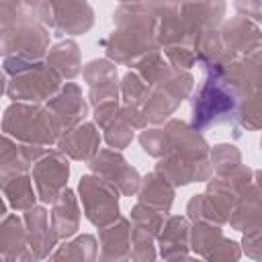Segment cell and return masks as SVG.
Instances as JSON below:
<instances>
[{"mask_svg":"<svg viewBox=\"0 0 262 262\" xmlns=\"http://www.w3.org/2000/svg\"><path fill=\"white\" fill-rule=\"evenodd\" d=\"M147 86V96L141 104V115L149 125H162L170 121V115L186 100L194 88V78L190 72L174 68L164 59L162 51H154L139 59L131 68Z\"/></svg>","mask_w":262,"mask_h":262,"instance_id":"7a4b0ae2","label":"cell"},{"mask_svg":"<svg viewBox=\"0 0 262 262\" xmlns=\"http://www.w3.org/2000/svg\"><path fill=\"white\" fill-rule=\"evenodd\" d=\"M221 72L242 100L250 94H262V43L231 63L221 66Z\"/></svg>","mask_w":262,"mask_h":262,"instance_id":"9a60e30c","label":"cell"},{"mask_svg":"<svg viewBox=\"0 0 262 262\" xmlns=\"http://www.w3.org/2000/svg\"><path fill=\"white\" fill-rule=\"evenodd\" d=\"M100 133L94 123H82L72 131L63 133L57 141V149L76 162H90L100 149Z\"/></svg>","mask_w":262,"mask_h":262,"instance_id":"484cf974","label":"cell"},{"mask_svg":"<svg viewBox=\"0 0 262 262\" xmlns=\"http://www.w3.org/2000/svg\"><path fill=\"white\" fill-rule=\"evenodd\" d=\"M47 147L41 145H29L18 143L8 135H2V147H0V180L12 178L18 174H29L33 166L39 162V158L45 154Z\"/></svg>","mask_w":262,"mask_h":262,"instance_id":"7402d4cb","label":"cell"},{"mask_svg":"<svg viewBox=\"0 0 262 262\" xmlns=\"http://www.w3.org/2000/svg\"><path fill=\"white\" fill-rule=\"evenodd\" d=\"M209 160H211L215 176H219V174H225V172L242 166V151L233 143H217L211 147Z\"/></svg>","mask_w":262,"mask_h":262,"instance_id":"d590c367","label":"cell"},{"mask_svg":"<svg viewBox=\"0 0 262 262\" xmlns=\"http://www.w3.org/2000/svg\"><path fill=\"white\" fill-rule=\"evenodd\" d=\"M233 125L237 131L239 127L246 131L262 129V94H250L244 100H239Z\"/></svg>","mask_w":262,"mask_h":262,"instance_id":"e575fe53","label":"cell"},{"mask_svg":"<svg viewBox=\"0 0 262 262\" xmlns=\"http://www.w3.org/2000/svg\"><path fill=\"white\" fill-rule=\"evenodd\" d=\"M260 149H262V137H260Z\"/></svg>","mask_w":262,"mask_h":262,"instance_id":"60d3db41","label":"cell"},{"mask_svg":"<svg viewBox=\"0 0 262 262\" xmlns=\"http://www.w3.org/2000/svg\"><path fill=\"white\" fill-rule=\"evenodd\" d=\"M49 217L51 215L47 213V209L43 205H35L33 209L25 211V215H23L27 235H29V246L37 260L49 258V254L55 252L57 242H59L57 233L49 225Z\"/></svg>","mask_w":262,"mask_h":262,"instance_id":"603a6c76","label":"cell"},{"mask_svg":"<svg viewBox=\"0 0 262 262\" xmlns=\"http://www.w3.org/2000/svg\"><path fill=\"white\" fill-rule=\"evenodd\" d=\"M254 184H256V188H258V192L262 196V168L254 172Z\"/></svg>","mask_w":262,"mask_h":262,"instance_id":"f35d334b","label":"cell"},{"mask_svg":"<svg viewBox=\"0 0 262 262\" xmlns=\"http://www.w3.org/2000/svg\"><path fill=\"white\" fill-rule=\"evenodd\" d=\"M98 262H131V221L119 217L113 225L98 229Z\"/></svg>","mask_w":262,"mask_h":262,"instance_id":"d4e9b609","label":"cell"},{"mask_svg":"<svg viewBox=\"0 0 262 262\" xmlns=\"http://www.w3.org/2000/svg\"><path fill=\"white\" fill-rule=\"evenodd\" d=\"M254 182V170L246 164L225 172V174H219V176H213L209 182H207V194L209 199L215 203V207L219 209V213L229 221V215L235 207V203L239 201V196L244 194V190Z\"/></svg>","mask_w":262,"mask_h":262,"instance_id":"5bb4252c","label":"cell"},{"mask_svg":"<svg viewBox=\"0 0 262 262\" xmlns=\"http://www.w3.org/2000/svg\"><path fill=\"white\" fill-rule=\"evenodd\" d=\"M154 170L160 172L174 188H180L192 182H209L215 176L211 160H188V158H176V156H166L158 160Z\"/></svg>","mask_w":262,"mask_h":262,"instance_id":"d6986e66","label":"cell"},{"mask_svg":"<svg viewBox=\"0 0 262 262\" xmlns=\"http://www.w3.org/2000/svg\"><path fill=\"white\" fill-rule=\"evenodd\" d=\"M94 125L104 131V141L111 149H125L133 141V127L127 123L123 104L119 102H104L94 108Z\"/></svg>","mask_w":262,"mask_h":262,"instance_id":"ffe728a7","label":"cell"},{"mask_svg":"<svg viewBox=\"0 0 262 262\" xmlns=\"http://www.w3.org/2000/svg\"><path fill=\"white\" fill-rule=\"evenodd\" d=\"M162 2H123L113 12L115 31L100 41L106 59L115 66L133 68L139 59L154 51H162L158 43V23H160Z\"/></svg>","mask_w":262,"mask_h":262,"instance_id":"6da1fadb","label":"cell"},{"mask_svg":"<svg viewBox=\"0 0 262 262\" xmlns=\"http://www.w3.org/2000/svg\"><path fill=\"white\" fill-rule=\"evenodd\" d=\"M190 219L186 215H168L158 235V252L164 262H186L190 256Z\"/></svg>","mask_w":262,"mask_h":262,"instance_id":"ac0fdd59","label":"cell"},{"mask_svg":"<svg viewBox=\"0 0 262 262\" xmlns=\"http://www.w3.org/2000/svg\"><path fill=\"white\" fill-rule=\"evenodd\" d=\"M0 184H2L4 201L14 211H29V209L35 207V201L39 196L33 190V176L18 174V176H12V178H2Z\"/></svg>","mask_w":262,"mask_h":262,"instance_id":"1f68e13d","label":"cell"},{"mask_svg":"<svg viewBox=\"0 0 262 262\" xmlns=\"http://www.w3.org/2000/svg\"><path fill=\"white\" fill-rule=\"evenodd\" d=\"M0 45L4 57L43 61L49 53V29L25 2L0 0Z\"/></svg>","mask_w":262,"mask_h":262,"instance_id":"277c9868","label":"cell"},{"mask_svg":"<svg viewBox=\"0 0 262 262\" xmlns=\"http://www.w3.org/2000/svg\"><path fill=\"white\" fill-rule=\"evenodd\" d=\"M139 145L143 151L156 160L166 156L188 158V160H209L211 145L201 131L192 129L190 123L180 119H170L164 127L143 129L139 133Z\"/></svg>","mask_w":262,"mask_h":262,"instance_id":"52a82bcc","label":"cell"},{"mask_svg":"<svg viewBox=\"0 0 262 262\" xmlns=\"http://www.w3.org/2000/svg\"><path fill=\"white\" fill-rule=\"evenodd\" d=\"M239 246H242V252H244L248 258L262 262V231H256V233H244Z\"/></svg>","mask_w":262,"mask_h":262,"instance_id":"74e56055","label":"cell"},{"mask_svg":"<svg viewBox=\"0 0 262 262\" xmlns=\"http://www.w3.org/2000/svg\"><path fill=\"white\" fill-rule=\"evenodd\" d=\"M166 217H168L166 213H160V211H156V209H151V207H145V205H141V203L133 205V207H131V213H129L131 225L151 229V231H156L158 235H160V231H162V227H164V223H166Z\"/></svg>","mask_w":262,"mask_h":262,"instance_id":"8d00e7d4","label":"cell"},{"mask_svg":"<svg viewBox=\"0 0 262 262\" xmlns=\"http://www.w3.org/2000/svg\"><path fill=\"white\" fill-rule=\"evenodd\" d=\"M94 25V10L88 2H53V35H84Z\"/></svg>","mask_w":262,"mask_h":262,"instance_id":"cb8c5ba5","label":"cell"},{"mask_svg":"<svg viewBox=\"0 0 262 262\" xmlns=\"http://www.w3.org/2000/svg\"><path fill=\"white\" fill-rule=\"evenodd\" d=\"M174 196H176V188L160 172L151 170L149 174H145L141 178V186H139V192H137V203L168 215L170 209H172Z\"/></svg>","mask_w":262,"mask_h":262,"instance_id":"f1b7e54d","label":"cell"},{"mask_svg":"<svg viewBox=\"0 0 262 262\" xmlns=\"http://www.w3.org/2000/svg\"><path fill=\"white\" fill-rule=\"evenodd\" d=\"M227 223L242 233L262 231V196L254 182L244 190V194L235 203Z\"/></svg>","mask_w":262,"mask_h":262,"instance_id":"4316f807","label":"cell"},{"mask_svg":"<svg viewBox=\"0 0 262 262\" xmlns=\"http://www.w3.org/2000/svg\"><path fill=\"white\" fill-rule=\"evenodd\" d=\"M262 43V29L246 18V16H233L225 20L219 27V49H221V63H231L233 59L246 55L254 47Z\"/></svg>","mask_w":262,"mask_h":262,"instance_id":"4fadbf2b","label":"cell"},{"mask_svg":"<svg viewBox=\"0 0 262 262\" xmlns=\"http://www.w3.org/2000/svg\"><path fill=\"white\" fill-rule=\"evenodd\" d=\"M78 192H80V201H82V209L86 219L102 229L113 225L121 213H119V190L108 184L104 178L96 176V174H84L78 182Z\"/></svg>","mask_w":262,"mask_h":262,"instance_id":"9c48e42d","label":"cell"},{"mask_svg":"<svg viewBox=\"0 0 262 262\" xmlns=\"http://www.w3.org/2000/svg\"><path fill=\"white\" fill-rule=\"evenodd\" d=\"M45 61L59 74L61 80H74L80 72H82V59H80V47L74 39H61L57 41Z\"/></svg>","mask_w":262,"mask_h":262,"instance_id":"f546056e","label":"cell"},{"mask_svg":"<svg viewBox=\"0 0 262 262\" xmlns=\"http://www.w3.org/2000/svg\"><path fill=\"white\" fill-rule=\"evenodd\" d=\"M51 227L59 239H70L80 229V207L78 196L72 188H66L51 205Z\"/></svg>","mask_w":262,"mask_h":262,"instance_id":"83f0119b","label":"cell"},{"mask_svg":"<svg viewBox=\"0 0 262 262\" xmlns=\"http://www.w3.org/2000/svg\"><path fill=\"white\" fill-rule=\"evenodd\" d=\"M45 104L51 111L61 135L82 125L84 119L88 117V100L84 98L82 88L74 82H66L59 88V92Z\"/></svg>","mask_w":262,"mask_h":262,"instance_id":"2e32d148","label":"cell"},{"mask_svg":"<svg viewBox=\"0 0 262 262\" xmlns=\"http://www.w3.org/2000/svg\"><path fill=\"white\" fill-rule=\"evenodd\" d=\"M0 252L2 262H37L25 227V219L8 213L0 223Z\"/></svg>","mask_w":262,"mask_h":262,"instance_id":"44dd1931","label":"cell"},{"mask_svg":"<svg viewBox=\"0 0 262 262\" xmlns=\"http://www.w3.org/2000/svg\"><path fill=\"white\" fill-rule=\"evenodd\" d=\"M158 233L145 227L131 225V262H156Z\"/></svg>","mask_w":262,"mask_h":262,"instance_id":"836d02e7","label":"cell"},{"mask_svg":"<svg viewBox=\"0 0 262 262\" xmlns=\"http://www.w3.org/2000/svg\"><path fill=\"white\" fill-rule=\"evenodd\" d=\"M2 133L18 143L41 147L57 145L61 137L59 127L47 104L31 102H12L6 106L2 117Z\"/></svg>","mask_w":262,"mask_h":262,"instance_id":"ba28073f","label":"cell"},{"mask_svg":"<svg viewBox=\"0 0 262 262\" xmlns=\"http://www.w3.org/2000/svg\"><path fill=\"white\" fill-rule=\"evenodd\" d=\"M49 262H98V242L92 233H80L57 246Z\"/></svg>","mask_w":262,"mask_h":262,"instance_id":"4dcf8cb0","label":"cell"},{"mask_svg":"<svg viewBox=\"0 0 262 262\" xmlns=\"http://www.w3.org/2000/svg\"><path fill=\"white\" fill-rule=\"evenodd\" d=\"M37 196L45 205H53L55 199L68 188V176H70V162L68 158L55 147H47L45 154L39 158V162L31 170Z\"/></svg>","mask_w":262,"mask_h":262,"instance_id":"30bf717a","label":"cell"},{"mask_svg":"<svg viewBox=\"0 0 262 262\" xmlns=\"http://www.w3.org/2000/svg\"><path fill=\"white\" fill-rule=\"evenodd\" d=\"M186 217L192 223H213V225L227 223V219L219 213V209L215 207V203L209 199L207 192L192 194L188 199V203H186Z\"/></svg>","mask_w":262,"mask_h":262,"instance_id":"d6a6232c","label":"cell"},{"mask_svg":"<svg viewBox=\"0 0 262 262\" xmlns=\"http://www.w3.org/2000/svg\"><path fill=\"white\" fill-rule=\"evenodd\" d=\"M4 94L12 102L41 104L51 100L63 86L59 74L47 61L4 57Z\"/></svg>","mask_w":262,"mask_h":262,"instance_id":"8992f818","label":"cell"},{"mask_svg":"<svg viewBox=\"0 0 262 262\" xmlns=\"http://www.w3.org/2000/svg\"><path fill=\"white\" fill-rule=\"evenodd\" d=\"M205 80L190 98V127L205 131L221 123H235L239 96L221 72V66L203 68Z\"/></svg>","mask_w":262,"mask_h":262,"instance_id":"5b68a950","label":"cell"},{"mask_svg":"<svg viewBox=\"0 0 262 262\" xmlns=\"http://www.w3.org/2000/svg\"><path fill=\"white\" fill-rule=\"evenodd\" d=\"M90 174H96L104 178L108 184H113L123 196H133L139 192L141 176L139 172L125 160V156L117 149H100L90 162H88Z\"/></svg>","mask_w":262,"mask_h":262,"instance_id":"8fae6325","label":"cell"},{"mask_svg":"<svg viewBox=\"0 0 262 262\" xmlns=\"http://www.w3.org/2000/svg\"><path fill=\"white\" fill-rule=\"evenodd\" d=\"M186 262H201V260H196V258H188Z\"/></svg>","mask_w":262,"mask_h":262,"instance_id":"ab89813d","label":"cell"},{"mask_svg":"<svg viewBox=\"0 0 262 262\" xmlns=\"http://www.w3.org/2000/svg\"><path fill=\"white\" fill-rule=\"evenodd\" d=\"M82 76L88 84V102L96 108L104 102H119L121 86L117 82V66L106 59H92L84 66Z\"/></svg>","mask_w":262,"mask_h":262,"instance_id":"e0dca14e","label":"cell"},{"mask_svg":"<svg viewBox=\"0 0 262 262\" xmlns=\"http://www.w3.org/2000/svg\"><path fill=\"white\" fill-rule=\"evenodd\" d=\"M225 8V2H162L158 23L160 49H194L207 31L223 25Z\"/></svg>","mask_w":262,"mask_h":262,"instance_id":"3957f363","label":"cell"},{"mask_svg":"<svg viewBox=\"0 0 262 262\" xmlns=\"http://www.w3.org/2000/svg\"><path fill=\"white\" fill-rule=\"evenodd\" d=\"M190 250L205 258V262H239L242 256V246L225 237L221 225L213 223H192Z\"/></svg>","mask_w":262,"mask_h":262,"instance_id":"7c38bea8","label":"cell"}]
</instances>
